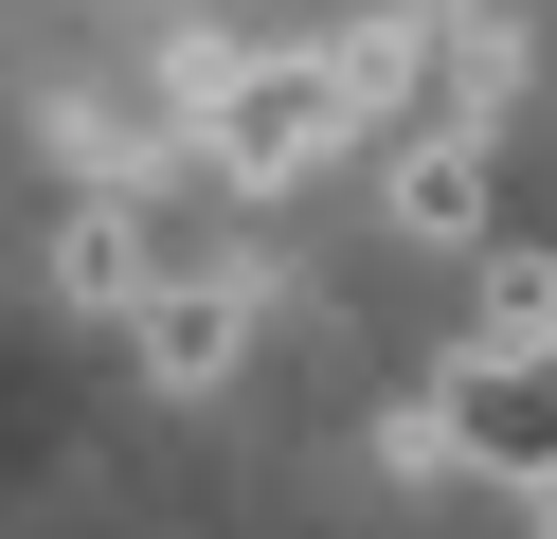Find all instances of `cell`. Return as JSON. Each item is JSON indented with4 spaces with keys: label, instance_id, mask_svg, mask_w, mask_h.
<instances>
[{
    "label": "cell",
    "instance_id": "obj_1",
    "mask_svg": "<svg viewBox=\"0 0 557 539\" xmlns=\"http://www.w3.org/2000/svg\"><path fill=\"white\" fill-rule=\"evenodd\" d=\"M342 144H360L342 54H234V90L198 108V180H216V198H288V180H324Z\"/></svg>",
    "mask_w": 557,
    "mask_h": 539
},
{
    "label": "cell",
    "instance_id": "obj_2",
    "mask_svg": "<svg viewBox=\"0 0 557 539\" xmlns=\"http://www.w3.org/2000/svg\"><path fill=\"white\" fill-rule=\"evenodd\" d=\"M252 306H270V270H234V252H198V270L162 287L145 323H126V359H145L162 395H216L234 359H252Z\"/></svg>",
    "mask_w": 557,
    "mask_h": 539
},
{
    "label": "cell",
    "instance_id": "obj_3",
    "mask_svg": "<svg viewBox=\"0 0 557 539\" xmlns=\"http://www.w3.org/2000/svg\"><path fill=\"white\" fill-rule=\"evenodd\" d=\"M485 180H504V126H396L377 216H396L413 252H449V234H485Z\"/></svg>",
    "mask_w": 557,
    "mask_h": 539
},
{
    "label": "cell",
    "instance_id": "obj_4",
    "mask_svg": "<svg viewBox=\"0 0 557 539\" xmlns=\"http://www.w3.org/2000/svg\"><path fill=\"white\" fill-rule=\"evenodd\" d=\"M521 108V0H449V108L432 126H504Z\"/></svg>",
    "mask_w": 557,
    "mask_h": 539
},
{
    "label": "cell",
    "instance_id": "obj_5",
    "mask_svg": "<svg viewBox=\"0 0 557 539\" xmlns=\"http://www.w3.org/2000/svg\"><path fill=\"white\" fill-rule=\"evenodd\" d=\"M468 342H557V252H485V323Z\"/></svg>",
    "mask_w": 557,
    "mask_h": 539
}]
</instances>
